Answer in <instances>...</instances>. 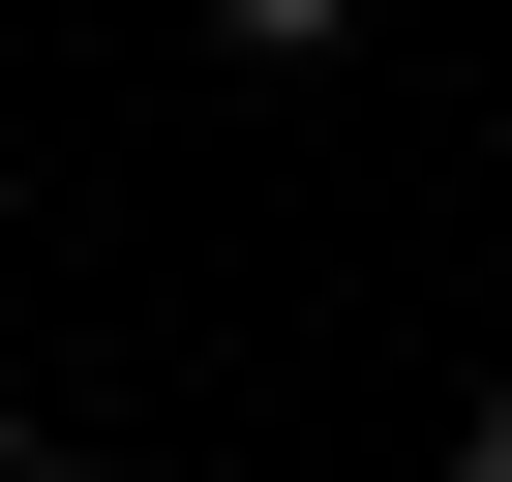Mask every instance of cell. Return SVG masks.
<instances>
[{
    "label": "cell",
    "instance_id": "cell-1",
    "mask_svg": "<svg viewBox=\"0 0 512 482\" xmlns=\"http://www.w3.org/2000/svg\"><path fill=\"white\" fill-rule=\"evenodd\" d=\"M181 31H211V61H332L362 0H181Z\"/></svg>",
    "mask_w": 512,
    "mask_h": 482
},
{
    "label": "cell",
    "instance_id": "cell-2",
    "mask_svg": "<svg viewBox=\"0 0 512 482\" xmlns=\"http://www.w3.org/2000/svg\"><path fill=\"white\" fill-rule=\"evenodd\" d=\"M0 482H91V422H0Z\"/></svg>",
    "mask_w": 512,
    "mask_h": 482
},
{
    "label": "cell",
    "instance_id": "cell-3",
    "mask_svg": "<svg viewBox=\"0 0 512 482\" xmlns=\"http://www.w3.org/2000/svg\"><path fill=\"white\" fill-rule=\"evenodd\" d=\"M452 482H512V392H482V422H452Z\"/></svg>",
    "mask_w": 512,
    "mask_h": 482
},
{
    "label": "cell",
    "instance_id": "cell-4",
    "mask_svg": "<svg viewBox=\"0 0 512 482\" xmlns=\"http://www.w3.org/2000/svg\"><path fill=\"white\" fill-rule=\"evenodd\" d=\"M0 272H31V241H0Z\"/></svg>",
    "mask_w": 512,
    "mask_h": 482
}]
</instances>
